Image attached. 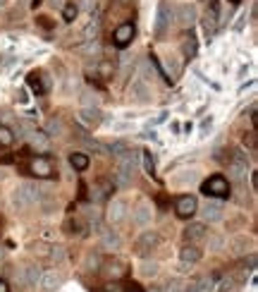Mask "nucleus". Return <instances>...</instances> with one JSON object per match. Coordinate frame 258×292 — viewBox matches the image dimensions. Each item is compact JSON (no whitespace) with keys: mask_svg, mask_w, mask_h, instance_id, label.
I'll list each match as a JSON object with an SVG mask.
<instances>
[{"mask_svg":"<svg viewBox=\"0 0 258 292\" xmlns=\"http://www.w3.org/2000/svg\"><path fill=\"white\" fill-rule=\"evenodd\" d=\"M103 270H106L108 278H122L127 268H124V263H122V261H115V259H112V261H108Z\"/></svg>","mask_w":258,"mask_h":292,"instance_id":"nucleus-24","label":"nucleus"},{"mask_svg":"<svg viewBox=\"0 0 258 292\" xmlns=\"http://www.w3.org/2000/svg\"><path fill=\"white\" fill-rule=\"evenodd\" d=\"M86 39H88V41H94V39H96V34H98V20L96 17H91V22H88V27H86Z\"/></svg>","mask_w":258,"mask_h":292,"instance_id":"nucleus-37","label":"nucleus"},{"mask_svg":"<svg viewBox=\"0 0 258 292\" xmlns=\"http://www.w3.org/2000/svg\"><path fill=\"white\" fill-rule=\"evenodd\" d=\"M0 292H10V287H8V282L0 280Z\"/></svg>","mask_w":258,"mask_h":292,"instance_id":"nucleus-46","label":"nucleus"},{"mask_svg":"<svg viewBox=\"0 0 258 292\" xmlns=\"http://www.w3.org/2000/svg\"><path fill=\"white\" fill-rule=\"evenodd\" d=\"M158 244H160V235H158V232H153V230H148V232H144V235L136 239V244H134V251H136L139 256H146L148 251L158 249Z\"/></svg>","mask_w":258,"mask_h":292,"instance_id":"nucleus-6","label":"nucleus"},{"mask_svg":"<svg viewBox=\"0 0 258 292\" xmlns=\"http://www.w3.org/2000/svg\"><path fill=\"white\" fill-rule=\"evenodd\" d=\"M12 141H14V132L8 125H0V146L8 149V146H12Z\"/></svg>","mask_w":258,"mask_h":292,"instance_id":"nucleus-28","label":"nucleus"},{"mask_svg":"<svg viewBox=\"0 0 258 292\" xmlns=\"http://www.w3.org/2000/svg\"><path fill=\"white\" fill-rule=\"evenodd\" d=\"M150 218H153V213H150V206L148 204H139V206H136V211H134V225H139V227L150 225Z\"/></svg>","mask_w":258,"mask_h":292,"instance_id":"nucleus-19","label":"nucleus"},{"mask_svg":"<svg viewBox=\"0 0 258 292\" xmlns=\"http://www.w3.org/2000/svg\"><path fill=\"white\" fill-rule=\"evenodd\" d=\"M150 292H162L160 287H150Z\"/></svg>","mask_w":258,"mask_h":292,"instance_id":"nucleus-52","label":"nucleus"},{"mask_svg":"<svg viewBox=\"0 0 258 292\" xmlns=\"http://www.w3.org/2000/svg\"><path fill=\"white\" fill-rule=\"evenodd\" d=\"M201 189H204L206 196H218V199L230 196V182H227V177H222V175H213V177H208V180L201 184Z\"/></svg>","mask_w":258,"mask_h":292,"instance_id":"nucleus-3","label":"nucleus"},{"mask_svg":"<svg viewBox=\"0 0 258 292\" xmlns=\"http://www.w3.org/2000/svg\"><path fill=\"white\" fill-rule=\"evenodd\" d=\"M232 3H239V0H232Z\"/></svg>","mask_w":258,"mask_h":292,"instance_id":"nucleus-53","label":"nucleus"},{"mask_svg":"<svg viewBox=\"0 0 258 292\" xmlns=\"http://www.w3.org/2000/svg\"><path fill=\"white\" fill-rule=\"evenodd\" d=\"M165 67H168V72H170V82H172V79H177V77H180V72H182L180 63H177L172 55H168V58H165Z\"/></svg>","mask_w":258,"mask_h":292,"instance_id":"nucleus-32","label":"nucleus"},{"mask_svg":"<svg viewBox=\"0 0 258 292\" xmlns=\"http://www.w3.org/2000/svg\"><path fill=\"white\" fill-rule=\"evenodd\" d=\"M48 259L53 261V263H62V261H64V249L62 247H50V251H48Z\"/></svg>","mask_w":258,"mask_h":292,"instance_id":"nucleus-36","label":"nucleus"},{"mask_svg":"<svg viewBox=\"0 0 258 292\" xmlns=\"http://www.w3.org/2000/svg\"><path fill=\"white\" fill-rule=\"evenodd\" d=\"M182 51L184 55L192 60L194 55H196V36H194L192 32H189V36H184V41H182Z\"/></svg>","mask_w":258,"mask_h":292,"instance_id":"nucleus-27","label":"nucleus"},{"mask_svg":"<svg viewBox=\"0 0 258 292\" xmlns=\"http://www.w3.org/2000/svg\"><path fill=\"white\" fill-rule=\"evenodd\" d=\"M168 24H170V5H168V0H160L158 3V20H156V39L165 36Z\"/></svg>","mask_w":258,"mask_h":292,"instance_id":"nucleus-9","label":"nucleus"},{"mask_svg":"<svg viewBox=\"0 0 258 292\" xmlns=\"http://www.w3.org/2000/svg\"><path fill=\"white\" fill-rule=\"evenodd\" d=\"M232 251H234V254H251V251H254V239L246 237V235L234 237L232 239Z\"/></svg>","mask_w":258,"mask_h":292,"instance_id":"nucleus-21","label":"nucleus"},{"mask_svg":"<svg viewBox=\"0 0 258 292\" xmlns=\"http://www.w3.org/2000/svg\"><path fill=\"white\" fill-rule=\"evenodd\" d=\"M26 139H29V146L36 149L38 153H46L48 151V146H50V144H48V134H46V132H38L36 127L26 134Z\"/></svg>","mask_w":258,"mask_h":292,"instance_id":"nucleus-11","label":"nucleus"},{"mask_svg":"<svg viewBox=\"0 0 258 292\" xmlns=\"http://www.w3.org/2000/svg\"><path fill=\"white\" fill-rule=\"evenodd\" d=\"M139 273L141 275H144V278H153V275H156V273H158V263H153V261H144V263H141L139 266Z\"/></svg>","mask_w":258,"mask_h":292,"instance_id":"nucleus-34","label":"nucleus"},{"mask_svg":"<svg viewBox=\"0 0 258 292\" xmlns=\"http://www.w3.org/2000/svg\"><path fill=\"white\" fill-rule=\"evenodd\" d=\"M201 216H204L206 223H218V220H222V206L218 204V201H208L201 208Z\"/></svg>","mask_w":258,"mask_h":292,"instance_id":"nucleus-14","label":"nucleus"},{"mask_svg":"<svg viewBox=\"0 0 258 292\" xmlns=\"http://www.w3.org/2000/svg\"><path fill=\"white\" fill-rule=\"evenodd\" d=\"M136 165H139V156L132 151H124L118 156V165H115V173H112V180L118 187H127L132 184L134 175H136Z\"/></svg>","mask_w":258,"mask_h":292,"instance_id":"nucleus-1","label":"nucleus"},{"mask_svg":"<svg viewBox=\"0 0 258 292\" xmlns=\"http://www.w3.org/2000/svg\"><path fill=\"white\" fill-rule=\"evenodd\" d=\"M8 5V0H0V8H5Z\"/></svg>","mask_w":258,"mask_h":292,"instance_id":"nucleus-51","label":"nucleus"},{"mask_svg":"<svg viewBox=\"0 0 258 292\" xmlns=\"http://www.w3.org/2000/svg\"><path fill=\"white\" fill-rule=\"evenodd\" d=\"M79 120L84 125H88V127H96V125H100V110L96 106H84L79 110Z\"/></svg>","mask_w":258,"mask_h":292,"instance_id":"nucleus-15","label":"nucleus"},{"mask_svg":"<svg viewBox=\"0 0 258 292\" xmlns=\"http://www.w3.org/2000/svg\"><path fill=\"white\" fill-rule=\"evenodd\" d=\"M26 82H29V87H32V91L36 94V96H41L43 91H46V87L41 84V75H36V72H32V75L26 77Z\"/></svg>","mask_w":258,"mask_h":292,"instance_id":"nucleus-30","label":"nucleus"},{"mask_svg":"<svg viewBox=\"0 0 258 292\" xmlns=\"http://www.w3.org/2000/svg\"><path fill=\"white\" fill-rule=\"evenodd\" d=\"M32 251H34V254H38V256H48L50 247H48V244H34Z\"/></svg>","mask_w":258,"mask_h":292,"instance_id":"nucleus-41","label":"nucleus"},{"mask_svg":"<svg viewBox=\"0 0 258 292\" xmlns=\"http://www.w3.org/2000/svg\"><path fill=\"white\" fill-rule=\"evenodd\" d=\"M180 259H182V263H196V261L201 259V249L196 247V244H184L182 249H180Z\"/></svg>","mask_w":258,"mask_h":292,"instance_id":"nucleus-20","label":"nucleus"},{"mask_svg":"<svg viewBox=\"0 0 258 292\" xmlns=\"http://www.w3.org/2000/svg\"><path fill=\"white\" fill-rule=\"evenodd\" d=\"M244 144H246L251 151H256V132H248L246 137H244Z\"/></svg>","mask_w":258,"mask_h":292,"instance_id":"nucleus-42","label":"nucleus"},{"mask_svg":"<svg viewBox=\"0 0 258 292\" xmlns=\"http://www.w3.org/2000/svg\"><path fill=\"white\" fill-rule=\"evenodd\" d=\"M124 216H127V201L124 199H115L110 204V208H108V220L115 225L120 220H124Z\"/></svg>","mask_w":258,"mask_h":292,"instance_id":"nucleus-12","label":"nucleus"},{"mask_svg":"<svg viewBox=\"0 0 258 292\" xmlns=\"http://www.w3.org/2000/svg\"><path fill=\"white\" fill-rule=\"evenodd\" d=\"M84 144H86V149L98 151L100 156H108V146H106V144H100V141H96V139H84Z\"/></svg>","mask_w":258,"mask_h":292,"instance_id":"nucleus-35","label":"nucleus"},{"mask_svg":"<svg viewBox=\"0 0 258 292\" xmlns=\"http://www.w3.org/2000/svg\"><path fill=\"white\" fill-rule=\"evenodd\" d=\"M29 170H32L36 177H43V180H48V177H53L55 175V165L50 163V158H46V156H38V158H34L29 163Z\"/></svg>","mask_w":258,"mask_h":292,"instance_id":"nucleus-7","label":"nucleus"},{"mask_svg":"<svg viewBox=\"0 0 258 292\" xmlns=\"http://www.w3.org/2000/svg\"><path fill=\"white\" fill-rule=\"evenodd\" d=\"M194 20H196V10H194L192 5H180L177 8V22H180V27L189 29L194 24Z\"/></svg>","mask_w":258,"mask_h":292,"instance_id":"nucleus-17","label":"nucleus"},{"mask_svg":"<svg viewBox=\"0 0 258 292\" xmlns=\"http://www.w3.org/2000/svg\"><path fill=\"white\" fill-rule=\"evenodd\" d=\"M127 292H141V290H136V285H132V290H127Z\"/></svg>","mask_w":258,"mask_h":292,"instance_id":"nucleus-50","label":"nucleus"},{"mask_svg":"<svg viewBox=\"0 0 258 292\" xmlns=\"http://www.w3.org/2000/svg\"><path fill=\"white\" fill-rule=\"evenodd\" d=\"M67 232H70V235H82V223H79V220H74V223H72V220H67Z\"/></svg>","mask_w":258,"mask_h":292,"instance_id":"nucleus-39","label":"nucleus"},{"mask_svg":"<svg viewBox=\"0 0 258 292\" xmlns=\"http://www.w3.org/2000/svg\"><path fill=\"white\" fill-rule=\"evenodd\" d=\"M184 239H186V244H196V242L206 239V225L204 223H192L184 230Z\"/></svg>","mask_w":258,"mask_h":292,"instance_id":"nucleus-16","label":"nucleus"},{"mask_svg":"<svg viewBox=\"0 0 258 292\" xmlns=\"http://www.w3.org/2000/svg\"><path fill=\"white\" fill-rule=\"evenodd\" d=\"M46 134L48 137H60V134H64V125L60 118H50L48 122H46Z\"/></svg>","mask_w":258,"mask_h":292,"instance_id":"nucleus-25","label":"nucleus"},{"mask_svg":"<svg viewBox=\"0 0 258 292\" xmlns=\"http://www.w3.org/2000/svg\"><path fill=\"white\" fill-rule=\"evenodd\" d=\"M246 170H248L246 156H244V153H234V156H232V161H230V168H227L230 180H232V182H244Z\"/></svg>","mask_w":258,"mask_h":292,"instance_id":"nucleus-5","label":"nucleus"},{"mask_svg":"<svg viewBox=\"0 0 258 292\" xmlns=\"http://www.w3.org/2000/svg\"><path fill=\"white\" fill-rule=\"evenodd\" d=\"M106 292H120V287H118V285H108Z\"/></svg>","mask_w":258,"mask_h":292,"instance_id":"nucleus-47","label":"nucleus"},{"mask_svg":"<svg viewBox=\"0 0 258 292\" xmlns=\"http://www.w3.org/2000/svg\"><path fill=\"white\" fill-rule=\"evenodd\" d=\"M129 96L134 98V101H139V103L148 101V96H150L148 84H146L144 79H134V82H132V87H129Z\"/></svg>","mask_w":258,"mask_h":292,"instance_id":"nucleus-13","label":"nucleus"},{"mask_svg":"<svg viewBox=\"0 0 258 292\" xmlns=\"http://www.w3.org/2000/svg\"><path fill=\"white\" fill-rule=\"evenodd\" d=\"M76 15H79V5H76V3H64V5H62V17H64V22H74Z\"/></svg>","mask_w":258,"mask_h":292,"instance_id":"nucleus-29","label":"nucleus"},{"mask_svg":"<svg viewBox=\"0 0 258 292\" xmlns=\"http://www.w3.org/2000/svg\"><path fill=\"white\" fill-rule=\"evenodd\" d=\"M14 280H17V287H22V290L36 287L38 280H41V268H36V266H22L14 273Z\"/></svg>","mask_w":258,"mask_h":292,"instance_id":"nucleus-4","label":"nucleus"},{"mask_svg":"<svg viewBox=\"0 0 258 292\" xmlns=\"http://www.w3.org/2000/svg\"><path fill=\"white\" fill-rule=\"evenodd\" d=\"M120 5H129V3H132V0H118Z\"/></svg>","mask_w":258,"mask_h":292,"instance_id":"nucleus-49","label":"nucleus"},{"mask_svg":"<svg viewBox=\"0 0 258 292\" xmlns=\"http://www.w3.org/2000/svg\"><path fill=\"white\" fill-rule=\"evenodd\" d=\"M141 161H144V170H146L150 177H156V161H153V153L144 151L141 153Z\"/></svg>","mask_w":258,"mask_h":292,"instance_id":"nucleus-31","label":"nucleus"},{"mask_svg":"<svg viewBox=\"0 0 258 292\" xmlns=\"http://www.w3.org/2000/svg\"><path fill=\"white\" fill-rule=\"evenodd\" d=\"M100 244H103V249H120L122 239H120V235L115 232V230H103V235H100Z\"/></svg>","mask_w":258,"mask_h":292,"instance_id":"nucleus-22","label":"nucleus"},{"mask_svg":"<svg viewBox=\"0 0 258 292\" xmlns=\"http://www.w3.org/2000/svg\"><path fill=\"white\" fill-rule=\"evenodd\" d=\"M184 285L180 280H168V285H165V290L162 292H182Z\"/></svg>","mask_w":258,"mask_h":292,"instance_id":"nucleus-40","label":"nucleus"},{"mask_svg":"<svg viewBox=\"0 0 258 292\" xmlns=\"http://www.w3.org/2000/svg\"><path fill=\"white\" fill-rule=\"evenodd\" d=\"M36 201H41V189H38L36 184L24 182L12 192V204H14L17 211H29Z\"/></svg>","mask_w":258,"mask_h":292,"instance_id":"nucleus-2","label":"nucleus"},{"mask_svg":"<svg viewBox=\"0 0 258 292\" xmlns=\"http://www.w3.org/2000/svg\"><path fill=\"white\" fill-rule=\"evenodd\" d=\"M82 101H84V106H96L98 108V96L91 94V91H84V94H82Z\"/></svg>","mask_w":258,"mask_h":292,"instance_id":"nucleus-38","label":"nucleus"},{"mask_svg":"<svg viewBox=\"0 0 258 292\" xmlns=\"http://www.w3.org/2000/svg\"><path fill=\"white\" fill-rule=\"evenodd\" d=\"M251 189H254V192H258V175L256 173H251Z\"/></svg>","mask_w":258,"mask_h":292,"instance_id":"nucleus-43","label":"nucleus"},{"mask_svg":"<svg viewBox=\"0 0 258 292\" xmlns=\"http://www.w3.org/2000/svg\"><path fill=\"white\" fill-rule=\"evenodd\" d=\"M70 165L82 173V170L88 168V156H86V153H72V156H70Z\"/></svg>","mask_w":258,"mask_h":292,"instance_id":"nucleus-26","label":"nucleus"},{"mask_svg":"<svg viewBox=\"0 0 258 292\" xmlns=\"http://www.w3.org/2000/svg\"><path fill=\"white\" fill-rule=\"evenodd\" d=\"M210 247H213V249H220V247H222V239H220V237H213V239H210Z\"/></svg>","mask_w":258,"mask_h":292,"instance_id":"nucleus-44","label":"nucleus"},{"mask_svg":"<svg viewBox=\"0 0 258 292\" xmlns=\"http://www.w3.org/2000/svg\"><path fill=\"white\" fill-rule=\"evenodd\" d=\"M41 3H43V0H34V3H32V8H38Z\"/></svg>","mask_w":258,"mask_h":292,"instance_id":"nucleus-48","label":"nucleus"},{"mask_svg":"<svg viewBox=\"0 0 258 292\" xmlns=\"http://www.w3.org/2000/svg\"><path fill=\"white\" fill-rule=\"evenodd\" d=\"M218 287H220V290H215V292H236V287H239V280H236L234 275H227V278L220 282Z\"/></svg>","mask_w":258,"mask_h":292,"instance_id":"nucleus-33","label":"nucleus"},{"mask_svg":"<svg viewBox=\"0 0 258 292\" xmlns=\"http://www.w3.org/2000/svg\"><path fill=\"white\" fill-rule=\"evenodd\" d=\"M132 39H134V24H120L118 29H115V36H112V41L118 48H124V46L132 44Z\"/></svg>","mask_w":258,"mask_h":292,"instance_id":"nucleus-10","label":"nucleus"},{"mask_svg":"<svg viewBox=\"0 0 258 292\" xmlns=\"http://www.w3.org/2000/svg\"><path fill=\"white\" fill-rule=\"evenodd\" d=\"M53 3V8H58V10H62V5H64V0H50Z\"/></svg>","mask_w":258,"mask_h":292,"instance_id":"nucleus-45","label":"nucleus"},{"mask_svg":"<svg viewBox=\"0 0 258 292\" xmlns=\"http://www.w3.org/2000/svg\"><path fill=\"white\" fill-rule=\"evenodd\" d=\"M112 192V182H108V180H103V182H98L96 187H94V194H91V199L94 201H103V199H108V194Z\"/></svg>","mask_w":258,"mask_h":292,"instance_id":"nucleus-23","label":"nucleus"},{"mask_svg":"<svg viewBox=\"0 0 258 292\" xmlns=\"http://www.w3.org/2000/svg\"><path fill=\"white\" fill-rule=\"evenodd\" d=\"M174 211H177V216L180 218H192L194 213L198 211V201H196L192 194L180 196V199H177V204H174Z\"/></svg>","mask_w":258,"mask_h":292,"instance_id":"nucleus-8","label":"nucleus"},{"mask_svg":"<svg viewBox=\"0 0 258 292\" xmlns=\"http://www.w3.org/2000/svg\"><path fill=\"white\" fill-rule=\"evenodd\" d=\"M41 287L43 290H48V292H53V290H58L60 285H62V278L55 273V270H48V273H41Z\"/></svg>","mask_w":258,"mask_h":292,"instance_id":"nucleus-18","label":"nucleus"}]
</instances>
